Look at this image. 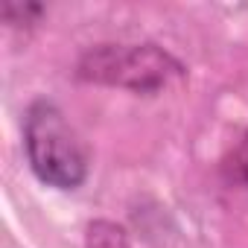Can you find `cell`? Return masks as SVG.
Returning a JSON list of instances; mask_svg holds the SVG:
<instances>
[{
	"label": "cell",
	"mask_w": 248,
	"mask_h": 248,
	"mask_svg": "<svg viewBox=\"0 0 248 248\" xmlns=\"http://www.w3.org/2000/svg\"><path fill=\"white\" fill-rule=\"evenodd\" d=\"M88 248H129V236L114 222H93L88 228Z\"/></svg>",
	"instance_id": "cell-3"
},
{
	"label": "cell",
	"mask_w": 248,
	"mask_h": 248,
	"mask_svg": "<svg viewBox=\"0 0 248 248\" xmlns=\"http://www.w3.org/2000/svg\"><path fill=\"white\" fill-rule=\"evenodd\" d=\"M24 146L38 181L76 190L88 178V149L53 99H35L24 120Z\"/></svg>",
	"instance_id": "cell-1"
},
{
	"label": "cell",
	"mask_w": 248,
	"mask_h": 248,
	"mask_svg": "<svg viewBox=\"0 0 248 248\" xmlns=\"http://www.w3.org/2000/svg\"><path fill=\"white\" fill-rule=\"evenodd\" d=\"M178 73L181 64L155 44H102L79 62L82 79L132 88L138 93H155Z\"/></svg>",
	"instance_id": "cell-2"
}]
</instances>
